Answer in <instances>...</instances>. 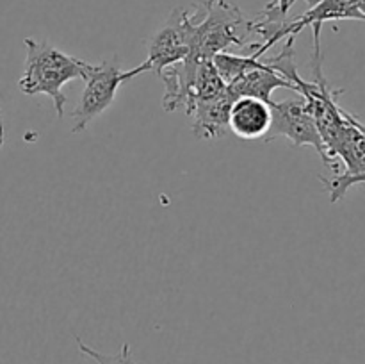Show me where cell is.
I'll return each mask as SVG.
<instances>
[{
  "mask_svg": "<svg viewBox=\"0 0 365 364\" xmlns=\"http://www.w3.org/2000/svg\"><path fill=\"white\" fill-rule=\"evenodd\" d=\"M191 20V50L185 59L212 61L217 54L239 46L245 52L253 34V20L230 0H203L195 11H189Z\"/></svg>",
  "mask_w": 365,
  "mask_h": 364,
  "instance_id": "obj_1",
  "label": "cell"
},
{
  "mask_svg": "<svg viewBox=\"0 0 365 364\" xmlns=\"http://www.w3.org/2000/svg\"><path fill=\"white\" fill-rule=\"evenodd\" d=\"M27 57L24 74L18 81V88L25 95H46L52 98L57 116H64V106L68 98L63 93V86L75 79H84L91 63L63 52L48 41H36L32 38L24 39Z\"/></svg>",
  "mask_w": 365,
  "mask_h": 364,
  "instance_id": "obj_2",
  "label": "cell"
},
{
  "mask_svg": "<svg viewBox=\"0 0 365 364\" xmlns=\"http://www.w3.org/2000/svg\"><path fill=\"white\" fill-rule=\"evenodd\" d=\"M146 71H150V64L146 61L127 71H123L118 66L116 59L91 64L88 75L84 77V91H82L77 107L71 113V118H73L71 132L73 134L84 132L95 118H98L103 111H107L113 106L121 84L146 74Z\"/></svg>",
  "mask_w": 365,
  "mask_h": 364,
  "instance_id": "obj_3",
  "label": "cell"
},
{
  "mask_svg": "<svg viewBox=\"0 0 365 364\" xmlns=\"http://www.w3.org/2000/svg\"><path fill=\"white\" fill-rule=\"evenodd\" d=\"M271 127L267 131L264 143H271L278 138H287L294 146H314L321 156L323 163L330 168V159L324 150V143L321 139L319 128L314 121L312 114L307 109L305 100L291 98L284 102H271Z\"/></svg>",
  "mask_w": 365,
  "mask_h": 364,
  "instance_id": "obj_4",
  "label": "cell"
},
{
  "mask_svg": "<svg viewBox=\"0 0 365 364\" xmlns=\"http://www.w3.org/2000/svg\"><path fill=\"white\" fill-rule=\"evenodd\" d=\"M191 50V20L189 11L177 7L171 11L170 18L148 41L150 71H155L159 77L168 66L180 63L189 56Z\"/></svg>",
  "mask_w": 365,
  "mask_h": 364,
  "instance_id": "obj_5",
  "label": "cell"
},
{
  "mask_svg": "<svg viewBox=\"0 0 365 364\" xmlns=\"http://www.w3.org/2000/svg\"><path fill=\"white\" fill-rule=\"evenodd\" d=\"M271 106L255 96H237L232 103L228 128L241 139L266 138L271 127Z\"/></svg>",
  "mask_w": 365,
  "mask_h": 364,
  "instance_id": "obj_6",
  "label": "cell"
},
{
  "mask_svg": "<svg viewBox=\"0 0 365 364\" xmlns=\"http://www.w3.org/2000/svg\"><path fill=\"white\" fill-rule=\"evenodd\" d=\"M235 95L228 89L223 95L207 102H198L191 107L187 116L192 120V132L196 138L220 139L228 134V116Z\"/></svg>",
  "mask_w": 365,
  "mask_h": 364,
  "instance_id": "obj_7",
  "label": "cell"
},
{
  "mask_svg": "<svg viewBox=\"0 0 365 364\" xmlns=\"http://www.w3.org/2000/svg\"><path fill=\"white\" fill-rule=\"evenodd\" d=\"M228 89L237 96H255V98L264 100V102H273V91L278 88L292 89V84L285 77H282L278 71H274L266 61L260 57L259 64L252 70L246 71L239 79L227 84Z\"/></svg>",
  "mask_w": 365,
  "mask_h": 364,
  "instance_id": "obj_8",
  "label": "cell"
},
{
  "mask_svg": "<svg viewBox=\"0 0 365 364\" xmlns=\"http://www.w3.org/2000/svg\"><path fill=\"white\" fill-rule=\"evenodd\" d=\"M77 345H78V350H81L84 355H88L89 359L95 360L96 364H138L132 360L130 345H128V343H125V345L121 346V350L116 353V355H106V353L96 352V350L89 348L86 343H82L81 338H77Z\"/></svg>",
  "mask_w": 365,
  "mask_h": 364,
  "instance_id": "obj_9",
  "label": "cell"
},
{
  "mask_svg": "<svg viewBox=\"0 0 365 364\" xmlns=\"http://www.w3.org/2000/svg\"><path fill=\"white\" fill-rule=\"evenodd\" d=\"M267 6L273 7V9H277L278 13L287 14L289 9H291V0H273V2L267 4Z\"/></svg>",
  "mask_w": 365,
  "mask_h": 364,
  "instance_id": "obj_10",
  "label": "cell"
},
{
  "mask_svg": "<svg viewBox=\"0 0 365 364\" xmlns=\"http://www.w3.org/2000/svg\"><path fill=\"white\" fill-rule=\"evenodd\" d=\"M4 141H6V128H4V116L2 109H0V150H2Z\"/></svg>",
  "mask_w": 365,
  "mask_h": 364,
  "instance_id": "obj_11",
  "label": "cell"
},
{
  "mask_svg": "<svg viewBox=\"0 0 365 364\" xmlns=\"http://www.w3.org/2000/svg\"><path fill=\"white\" fill-rule=\"evenodd\" d=\"M351 120H353V123H355L356 127H359L360 131H362L364 134H365V125L362 123V121H359V118H356V116H353V114H351Z\"/></svg>",
  "mask_w": 365,
  "mask_h": 364,
  "instance_id": "obj_12",
  "label": "cell"
},
{
  "mask_svg": "<svg viewBox=\"0 0 365 364\" xmlns=\"http://www.w3.org/2000/svg\"><path fill=\"white\" fill-rule=\"evenodd\" d=\"M355 2H356V7L360 9V13L365 16V0H355Z\"/></svg>",
  "mask_w": 365,
  "mask_h": 364,
  "instance_id": "obj_13",
  "label": "cell"
}]
</instances>
